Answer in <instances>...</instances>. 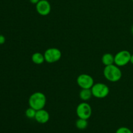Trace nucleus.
<instances>
[{"mask_svg": "<svg viewBox=\"0 0 133 133\" xmlns=\"http://www.w3.org/2000/svg\"><path fill=\"white\" fill-rule=\"evenodd\" d=\"M46 96L41 92H36L32 94L28 101L30 107L35 109L36 110L44 109L46 105Z\"/></svg>", "mask_w": 133, "mask_h": 133, "instance_id": "f257e3e1", "label": "nucleus"}, {"mask_svg": "<svg viewBox=\"0 0 133 133\" xmlns=\"http://www.w3.org/2000/svg\"><path fill=\"white\" fill-rule=\"evenodd\" d=\"M103 75L107 81L112 83H116L121 79L122 72L119 66L114 64L105 66L103 70Z\"/></svg>", "mask_w": 133, "mask_h": 133, "instance_id": "f03ea898", "label": "nucleus"}, {"mask_svg": "<svg viewBox=\"0 0 133 133\" xmlns=\"http://www.w3.org/2000/svg\"><path fill=\"white\" fill-rule=\"evenodd\" d=\"M92 96L97 99L105 98L109 94L110 90L109 87L104 83H96L91 88Z\"/></svg>", "mask_w": 133, "mask_h": 133, "instance_id": "7ed1b4c3", "label": "nucleus"}, {"mask_svg": "<svg viewBox=\"0 0 133 133\" xmlns=\"http://www.w3.org/2000/svg\"><path fill=\"white\" fill-rule=\"evenodd\" d=\"M44 55L45 62L53 64L58 62L61 59L62 57V52L58 48H51L45 50Z\"/></svg>", "mask_w": 133, "mask_h": 133, "instance_id": "20e7f679", "label": "nucleus"}, {"mask_svg": "<svg viewBox=\"0 0 133 133\" xmlns=\"http://www.w3.org/2000/svg\"><path fill=\"white\" fill-rule=\"evenodd\" d=\"M131 53L127 50H122L114 55V64L122 67L128 64L131 60Z\"/></svg>", "mask_w": 133, "mask_h": 133, "instance_id": "39448f33", "label": "nucleus"}, {"mask_svg": "<svg viewBox=\"0 0 133 133\" xmlns=\"http://www.w3.org/2000/svg\"><path fill=\"white\" fill-rule=\"evenodd\" d=\"M76 114L79 118L88 119L92 114V109L88 103H81L76 109Z\"/></svg>", "mask_w": 133, "mask_h": 133, "instance_id": "423d86ee", "label": "nucleus"}, {"mask_svg": "<svg viewBox=\"0 0 133 133\" xmlns=\"http://www.w3.org/2000/svg\"><path fill=\"white\" fill-rule=\"evenodd\" d=\"M77 83L81 89H91L94 84V80L91 75L83 74L77 77Z\"/></svg>", "mask_w": 133, "mask_h": 133, "instance_id": "0eeeda50", "label": "nucleus"}, {"mask_svg": "<svg viewBox=\"0 0 133 133\" xmlns=\"http://www.w3.org/2000/svg\"><path fill=\"white\" fill-rule=\"evenodd\" d=\"M37 12L42 16H48L51 10V6L48 0H40L36 5Z\"/></svg>", "mask_w": 133, "mask_h": 133, "instance_id": "6e6552de", "label": "nucleus"}, {"mask_svg": "<svg viewBox=\"0 0 133 133\" xmlns=\"http://www.w3.org/2000/svg\"><path fill=\"white\" fill-rule=\"evenodd\" d=\"M49 114L47 110H44V109L41 110H36V115H35V119L38 123L44 124V123H48L49 120Z\"/></svg>", "mask_w": 133, "mask_h": 133, "instance_id": "1a4fd4ad", "label": "nucleus"}, {"mask_svg": "<svg viewBox=\"0 0 133 133\" xmlns=\"http://www.w3.org/2000/svg\"><path fill=\"white\" fill-rule=\"evenodd\" d=\"M31 60L34 64L38 65L42 64L45 61L44 54L39 53V52H36V53H33L31 57Z\"/></svg>", "mask_w": 133, "mask_h": 133, "instance_id": "9d476101", "label": "nucleus"}, {"mask_svg": "<svg viewBox=\"0 0 133 133\" xmlns=\"http://www.w3.org/2000/svg\"><path fill=\"white\" fill-rule=\"evenodd\" d=\"M101 61L102 63L106 66H109V65L114 64V56L111 53H105L102 56L101 58Z\"/></svg>", "mask_w": 133, "mask_h": 133, "instance_id": "9b49d317", "label": "nucleus"}, {"mask_svg": "<svg viewBox=\"0 0 133 133\" xmlns=\"http://www.w3.org/2000/svg\"><path fill=\"white\" fill-rule=\"evenodd\" d=\"M92 96V93L91 89H81L79 92V97L81 99L84 101L90 99Z\"/></svg>", "mask_w": 133, "mask_h": 133, "instance_id": "f8f14e48", "label": "nucleus"}, {"mask_svg": "<svg viewBox=\"0 0 133 133\" xmlns=\"http://www.w3.org/2000/svg\"><path fill=\"white\" fill-rule=\"evenodd\" d=\"M88 119H82V118H79L75 122V126L77 129L80 130H84L87 129L88 127Z\"/></svg>", "mask_w": 133, "mask_h": 133, "instance_id": "ddd939ff", "label": "nucleus"}, {"mask_svg": "<svg viewBox=\"0 0 133 133\" xmlns=\"http://www.w3.org/2000/svg\"><path fill=\"white\" fill-rule=\"evenodd\" d=\"M36 113V110L35 109H32V108L30 107L29 108H28L25 110V116H27V118H29V119H33V118H35Z\"/></svg>", "mask_w": 133, "mask_h": 133, "instance_id": "4468645a", "label": "nucleus"}, {"mask_svg": "<svg viewBox=\"0 0 133 133\" xmlns=\"http://www.w3.org/2000/svg\"><path fill=\"white\" fill-rule=\"evenodd\" d=\"M116 133H133L129 128L126 127H121L116 131Z\"/></svg>", "mask_w": 133, "mask_h": 133, "instance_id": "2eb2a0df", "label": "nucleus"}, {"mask_svg": "<svg viewBox=\"0 0 133 133\" xmlns=\"http://www.w3.org/2000/svg\"><path fill=\"white\" fill-rule=\"evenodd\" d=\"M5 41H6V39H5V36L2 35H0V45L5 44Z\"/></svg>", "mask_w": 133, "mask_h": 133, "instance_id": "dca6fc26", "label": "nucleus"}, {"mask_svg": "<svg viewBox=\"0 0 133 133\" xmlns=\"http://www.w3.org/2000/svg\"><path fill=\"white\" fill-rule=\"evenodd\" d=\"M40 1V0H29L30 2L32 4H34V5H36Z\"/></svg>", "mask_w": 133, "mask_h": 133, "instance_id": "f3484780", "label": "nucleus"}, {"mask_svg": "<svg viewBox=\"0 0 133 133\" xmlns=\"http://www.w3.org/2000/svg\"><path fill=\"white\" fill-rule=\"evenodd\" d=\"M130 62H131L132 64H133V54H131V60H130Z\"/></svg>", "mask_w": 133, "mask_h": 133, "instance_id": "a211bd4d", "label": "nucleus"}, {"mask_svg": "<svg viewBox=\"0 0 133 133\" xmlns=\"http://www.w3.org/2000/svg\"><path fill=\"white\" fill-rule=\"evenodd\" d=\"M131 32H132V34L133 35V25L132 26V27H131Z\"/></svg>", "mask_w": 133, "mask_h": 133, "instance_id": "6ab92c4d", "label": "nucleus"}, {"mask_svg": "<svg viewBox=\"0 0 133 133\" xmlns=\"http://www.w3.org/2000/svg\"><path fill=\"white\" fill-rule=\"evenodd\" d=\"M132 3H133V0H132Z\"/></svg>", "mask_w": 133, "mask_h": 133, "instance_id": "aec40b11", "label": "nucleus"}]
</instances>
